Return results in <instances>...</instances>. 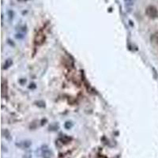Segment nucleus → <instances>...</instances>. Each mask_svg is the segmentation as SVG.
<instances>
[{
    "label": "nucleus",
    "instance_id": "10",
    "mask_svg": "<svg viewBox=\"0 0 158 158\" xmlns=\"http://www.w3.org/2000/svg\"><path fill=\"white\" fill-rule=\"evenodd\" d=\"M126 6H131L132 5V0H124Z\"/></svg>",
    "mask_w": 158,
    "mask_h": 158
},
{
    "label": "nucleus",
    "instance_id": "7",
    "mask_svg": "<svg viewBox=\"0 0 158 158\" xmlns=\"http://www.w3.org/2000/svg\"><path fill=\"white\" fill-rule=\"evenodd\" d=\"M12 64H13V61H12L11 59H7V60L5 61L4 64H3V67L2 68H3V69H7V68H9Z\"/></svg>",
    "mask_w": 158,
    "mask_h": 158
},
{
    "label": "nucleus",
    "instance_id": "11",
    "mask_svg": "<svg viewBox=\"0 0 158 158\" xmlns=\"http://www.w3.org/2000/svg\"><path fill=\"white\" fill-rule=\"evenodd\" d=\"M19 83L21 84V85H24L25 83H26V80L25 78H21L19 80Z\"/></svg>",
    "mask_w": 158,
    "mask_h": 158
},
{
    "label": "nucleus",
    "instance_id": "12",
    "mask_svg": "<svg viewBox=\"0 0 158 158\" xmlns=\"http://www.w3.org/2000/svg\"><path fill=\"white\" fill-rule=\"evenodd\" d=\"M30 88L32 89V88H36V84H34V83H31L30 85Z\"/></svg>",
    "mask_w": 158,
    "mask_h": 158
},
{
    "label": "nucleus",
    "instance_id": "6",
    "mask_svg": "<svg viewBox=\"0 0 158 158\" xmlns=\"http://www.w3.org/2000/svg\"><path fill=\"white\" fill-rule=\"evenodd\" d=\"M7 92V82L2 80V94L4 96V94Z\"/></svg>",
    "mask_w": 158,
    "mask_h": 158
},
{
    "label": "nucleus",
    "instance_id": "4",
    "mask_svg": "<svg viewBox=\"0 0 158 158\" xmlns=\"http://www.w3.org/2000/svg\"><path fill=\"white\" fill-rule=\"evenodd\" d=\"M32 142L30 141H21L19 143H16V145L21 149H28V148H30L31 146Z\"/></svg>",
    "mask_w": 158,
    "mask_h": 158
},
{
    "label": "nucleus",
    "instance_id": "9",
    "mask_svg": "<svg viewBox=\"0 0 158 158\" xmlns=\"http://www.w3.org/2000/svg\"><path fill=\"white\" fill-rule=\"evenodd\" d=\"M72 126H73V123L71 122V121H66V122L64 123V127H65L66 129H67V130L71 128Z\"/></svg>",
    "mask_w": 158,
    "mask_h": 158
},
{
    "label": "nucleus",
    "instance_id": "2",
    "mask_svg": "<svg viewBox=\"0 0 158 158\" xmlns=\"http://www.w3.org/2000/svg\"><path fill=\"white\" fill-rule=\"evenodd\" d=\"M145 14L150 18H156L158 17V10L154 6H149L145 9Z\"/></svg>",
    "mask_w": 158,
    "mask_h": 158
},
{
    "label": "nucleus",
    "instance_id": "3",
    "mask_svg": "<svg viewBox=\"0 0 158 158\" xmlns=\"http://www.w3.org/2000/svg\"><path fill=\"white\" fill-rule=\"evenodd\" d=\"M53 156V153L50 150L47 145H44L41 149V157L43 158H52Z\"/></svg>",
    "mask_w": 158,
    "mask_h": 158
},
{
    "label": "nucleus",
    "instance_id": "5",
    "mask_svg": "<svg viewBox=\"0 0 158 158\" xmlns=\"http://www.w3.org/2000/svg\"><path fill=\"white\" fill-rule=\"evenodd\" d=\"M71 140H72V138H70V137H69V136L63 135L58 139L56 143H61V145L67 144V143H69Z\"/></svg>",
    "mask_w": 158,
    "mask_h": 158
},
{
    "label": "nucleus",
    "instance_id": "13",
    "mask_svg": "<svg viewBox=\"0 0 158 158\" xmlns=\"http://www.w3.org/2000/svg\"><path fill=\"white\" fill-rule=\"evenodd\" d=\"M19 2H25V1H27V0H18Z\"/></svg>",
    "mask_w": 158,
    "mask_h": 158
},
{
    "label": "nucleus",
    "instance_id": "1",
    "mask_svg": "<svg viewBox=\"0 0 158 158\" xmlns=\"http://www.w3.org/2000/svg\"><path fill=\"white\" fill-rule=\"evenodd\" d=\"M46 35L43 30H39L36 32L34 36V45L36 47H40L45 42Z\"/></svg>",
    "mask_w": 158,
    "mask_h": 158
},
{
    "label": "nucleus",
    "instance_id": "8",
    "mask_svg": "<svg viewBox=\"0 0 158 158\" xmlns=\"http://www.w3.org/2000/svg\"><path fill=\"white\" fill-rule=\"evenodd\" d=\"M2 134L4 136L5 138L8 139V140H10L11 139V137H10V134L9 133V131H7V130H4V131H2Z\"/></svg>",
    "mask_w": 158,
    "mask_h": 158
}]
</instances>
